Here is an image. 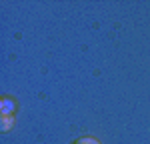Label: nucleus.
Wrapping results in <instances>:
<instances>
[{
	"label": "nucleus",
	"instance_id": "2",
	"mask_svg": "<svg viewBox=\"0 0 150 144\" xmlns=\"http://www.w3.org/2000/svg\"><path fill=\"white\" fill-rule=\"evenodd\" d=\"M14 126V116H0V128L2 132H8Z\"/></svg>",
	"mask_w": 150,
	"mask_h": 144
},
{
	"label": "nucleus",
	"instance_id": "1",
	"mask_svg": "<svg viewBox=\"0 0 150 144\" xmlns=\"http://www.w3.org/2000/svg\"><path fill=\"white\" fill-rule=\"evenodd\" d=\"M14 110H16V102L8 96H2L0 98V116H14Z\"/></svg>",
	"mask_w": 150,
	"mask_h": 144
},
{
	"label": "nucleus",
	"instance_id": "3",
	"mask_svg": "<svg viewBox=\"0 0 150 144\" xmlns=\"http://www.w3.org/2000/svg\"><path fill=\"white\" fill-rule=\"evenodd\" d=\"M76 144H100V142L96 138H92V136H82V138L76 140Z\"/></svg>",
	"mask_w": 150,
	"mask_h": 144
}]
</instances>
